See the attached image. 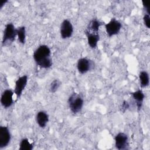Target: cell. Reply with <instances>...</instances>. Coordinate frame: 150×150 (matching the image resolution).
I'll use <instances>...</instances> for the list:
<instances>
[{
    "label": "cell",
    "mask_w": 150,
    "mask_h": 150,
    "mask_svg": "<svg viewBox=\"0 0 150 150\" xmlns=\"http://www.w3.org/2000/svg\"><path fill=\"white\" fill-rule=\"evenodd\" d=\"M129 107L128 103L127 101H124L122 104V110L123 112H125Z\"/></svg>",
    "instance_id": "cell-21"
},
{
    "label": "cell",
    "mask_w": 150,
    "mask_h": 150,
    "mask_svg": "<svg viewBox=\"0 0 150 150\" xmlns=\"http://www.w3.org/2000/svg\"><path fill=\"white\" fill-rule=\"evenodd\" d=\"M143 21H144V25H145V26L148 29H149V28H150V16H149V15H148L147 13L145 14L144 17H143Z\"/></svg>",
    "instance_id": "cell-19"
},
{
    "label": "cell",
    "mask_w": 150,
    "mask_h": 150,
    "mask_svg": "<svg viewBox=\"0 0 150 150\" xmlns=\"http://www.w3.org/2000/svg\"><path fill=\"white\" fill-rule=\"evenodd\" d=\"M33 148V144L29 142L28 139L23 138L19 144V150H32Z\"/></svg>",
    "instance_id": "cell-17"
},
{
    "label": "cell",
    "mask_w": 150,
    "mask_h": 150,
    "mask_svg": "<svg viewBox=\"0 0 150 150\" xmlns=\"http://www.w3.org/2000/svg\"><path fill=\"white\" fill-rule=\"evenodd\" d=\"M73 32V27L68 19H64L61 23L60 28V36L62 39H66L70 38Z\"/></svg>",
    "instance_id": "cell-5"
},
{
    "label": "cell",
    "mask_w": 150,
    "mask_h": 150,
    "mask_svg": "<svg viewBox=\"0 0 150 150\" xmlns=\"http://www.w3.org/2000/svg\"><path fill=\"white\" fill-rule=\"evenodd\" d=\"M51 51L47 45H40L34 52L33 57L36 64L43 69L50 68L52 66Z\"/></svg>",
    "instance_id": "cell-1"
},
{
    "label": "cell",
    "mask_w": 150,
    "mask_h": 150,
    "mask_svg": "<svg viewBox=\"0 0 150 150\" xmlns=\"http://www.w3.org/2000/svg\"><path fill=\"white\" fill-rule=\"evenodd\" d=\"M17 36V29H15L14 25L12 23H8L5 28L4 35L2 38V46L5 45L7 41L13 42L15 37Z\"/></svg>",
    "instance_id": "cell-3"
},
{
    "label": "cell",
    "mask_w": 150,
    "mask_h": 150,
    "mask_svg": "<svg viewBox=\"0 0 150 150\" xmlns=\"http://www.w3.org/2000/svg\"><path fill=\"white\" fill-rule=\"evenodd\" d=\"M139 79L141 87L144 88L149 86V77L148 73L146 71H142L139 73Z\"/></svg>",
    "instance_id": "cell-14"
},
{
    "label": "cell",
    "mask_w": 150,
    "mask_h": 150,
    "mask_svg": "<svg viewBox=\"0 0 150 150\" xmlns=\"http://www.w3.org/2000/svg\"><path fill=\"white\" fill-rule=\"evenodd\" d=\"M92 67L91 60L87 58H81L78 60L77 68L80 74H85Z\"/></svg>",
    "instance_id": "cell-10"
},
{
    "label": "cell",
    "mask_w": 150,
    "mask_h": 150,
    "mask_svg": "<svg viewBox=\"0 0 150 150\" xmlns=\"http://www.w3.org/2000/svg\"><path fill=\"white\" fill-rule=\"evenodd\" d=\"M85 33L87 36V42L89 46L91 48L94 49L97 47L98 42L100 40V36L98 33H94L86 30Z\"/></svg>",
    "instance_id": "cell-11"
},
{
    "label": "cell",
    "mask_w": 150,
    "mask_h": 150,
    "mask_svg": "<svg viewBox=\"0 0 150 150\" xmlns=\"http://www.w3.org/2000/svg\"><path fill=\"white\" fill-rule=\"evenodd\" d=\"M17 36L18 40L22 44H25L26 42V29L25 26H20L17 29Z\"/></svg>",
    "instance_id": "cell-16"
},
{
    "label": "cell",
    "mask_w": 150,
    "mask_h": 150,
    "mask_svg": "<svg viewBox=\"0 0 150 150\" xmlns=\"http://www.w3.org/2000/svg\"><path fill=\"white\" fill-rule=\"evenodd\" d=\"M28 77L27 75H23L16 81L15 87L14 89V93L16 96V100H18L21 96L23 91L26 86L28 83Z\"/></svg>",
    "instance_id": "cell-6"
},
{
    "label": "cell",
    "mask_w": 150,
    "mask_h": 150,
    "mask_svg": "<svg viewBox=\"0 0 150 150\" xmlns=\"http://www.w3.org/2000/svg\"><path fill=\"white\" fill-rule=\"evenodd\" d=\"M8 2V1L7 0H3V1H1V2H0V9H1L2 8V6L6 3Z\"/></svg>",
    "instance_id": "cell-22"
},
{
    "label": "cell",
    "mask_w": 150,
    "mask_h": 150,
    "mask_svg": "<svg viewBox=\"0 0 150 150\" xmlns=\"http://www.w3.org/2000/svg\"><path fill=\"white\" fill-rule=\"evenodd\" d=\"M121 27V22L115 18H112L109 22L105 25V31L109 37L117 35L120 32Z\"/></svg>",
    "instance_id": "cell-4"
},
{
    "label": "cell",
    "mask_w": 150,
    "mask_h": 150,
    "mask_svg": "<svg viewBox=\"0 0 150 150\" xmlns=\"http://www.w3.org/2000/svg\"><path fill=\"white\" fill-rule=\"evenodd\" d=\"M115 145L119 150L125 149L128 146V138L127 134L124 132H119L114 138Z\"/></svg>",
    "instance_id": "cell-7"
},
{
    "label": "cell",
    "mask_w": 150,
    "mask_h": 150,
    "mask_svg": "<svg viewBox=\"0 0 150 150\" xmlns=\"http://www.w3.org/2000/svg\"><path fill=\"white\" fill-rule=\"evenodd\" d=\"M142 5H143V7L145 9V10L146 11L147 14L149 15L150 14V5H149L148 2L146 1H142Z\"/></svg>",
    "instance_id": "cell-20"
},
{
    "label": "cell",
    "mask_w": 150,
    "mask_h": 150,
    "mask_svg": "<svg viewBox=\"0 0 150 150\" xmlns=\"http://www.w3.org/2000/svg\"><path fill=\"white\" fill-rule=\"evenodd\" d=\"M60 84L61 83L59 80H57V79L54 80L50 84V87H49L50 91L51 93H55L60 87Z\"/></svg>",
    "instance_id": "cell-18"
},
{
    "label": "cell",
    "mask_w": 150,
    "mask_h": 150,
    "mask_svg": "<svg viewBox=\"0 0 150 150\" xmlns=\"http://www.w3.org/2000/svg\"><path fill=\"white\" fill-rule=\"evenodd\" d=\"M11 139L10 131L7 127H0V148L2 149L9 144Z\"/></svg>",
    "instance_id": "cell-8"
},
{
    "label": "cell",
    "mask_w": 150,
    "mask_h": 150,
    "mask_svg": "<svg viewBox=\"0 0 150 150\" xmlns=\"http://www.w3.org/2000/svg\"><path fill=\"white\" fill-rule=\"evenodd\" d=\"M131 95L132 96V98L135 100V104L137 108V110L139 111L142 106L143 101L145 97L144 94L143 93L142 91L141 90H138L133 93H131Z\"/></svg>",
    "instance_id": "cell-12"
},
{
    "label": "cell",
    "mask_w": 150,
    "mask_h": 150,
    "mask_svg": "<svg viewBox=\"0 0 150 150\" xmlns=\"http://www.w3.org/2000/svg\"><path fill=\"white\" fill-rule=\"evenodd\" d=\"M101 25V23L97 19H93L90 21L88 26V30H91V32L98 33L99 28Z\"/></svg>",
    "instance_id": "cell-15"
},
{
    "label": "cell",
    "mask_w": 150,
    "mask_h": 150,
    "mask_svg": "<svg viewBox=\"0 0 150 150\" xmlns=\"http://www.w3.org/2000/svg\"><path fill=\"white\" fill-rule=\"evenodd\" d=\"M13 92L10 89L5 90L2 93L1 97V103L5 108H8L12 105L13 102Z\"/></svg>",
    "instance_id": "cell-9"
},
{
    "label": "cell",
    "mask_w": 150,
    "mask_h": 150,
    "mask_svg": "<svg viewBox=\"0 0 150 150\" xmlns=\"http://www.w3.org/2000/svg\"><path fill=\"white\" fill-rule=\"evenodd\" d=\"M84 100L81 96L76 93H73L68 99V104L71 111L74 114L79 112L83 106Z\"/></svg>",
    "instance_id": "cell-2"
},
{
    "label": "cell",
    "mask_w": 150,
    "mask_h": 150,
    "mask_svg": "<svg viewBox=\"0 0 150 150\" xmlns=\"http://www.w3.org/2000/svg\"><path fill=\"white\" fill-rule=\"evenodd\" d=\"M36 121L40 128H45L49 121V115L45 111H40L36 115Z\"/></svg>",
    "instance_id": "cell-13"
}]
</instances>
